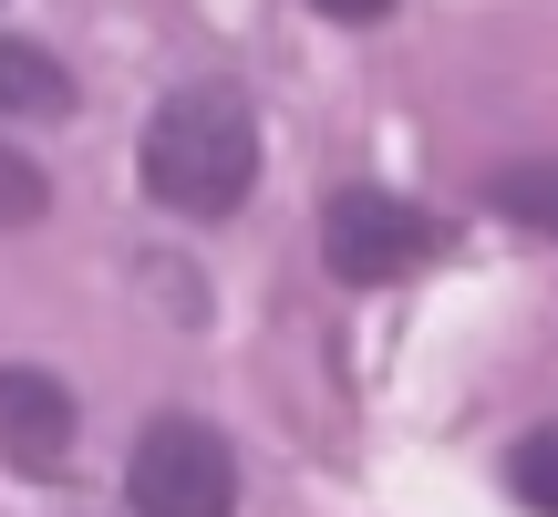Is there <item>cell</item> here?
Returning a JSON list of instances; mask_svg holds the SVG:
<instances>
[{"label":"cell","instance_id":"277c9868","mask_svg":"<svg viewBox=\"0 0 558 517\" xmlns=\"http://www.w3.org/2000/svg\"><path fill=\"white\" fill-rule=\"evenodd\" d=\"M73 394H62L52 373H32V362H0V456L21 466V477H62L73 466Z\"/></svg>","mask_w":558,"mask_h":517},{"label":"cell","instance_id":"6da1fadb","mask_svg":"<svg viewBox=\"0 0 558 517\" xmlns=\"http://www.w3.org/2000/svg\"><path fill=\"white\" fill-rule=\"evenodd\" d=\"M135 177H145V197L177 207V218H228V207H248V187H259V115H248V94L239 83H177V94L145 115Z\"/></svg>","mask_w":558,"mask_h":517},{"label":"cell","instance_id":"5b68a950","mask_svg":"<svg viewBox=\"0 0 558 517\" xmlns=\"http://www.w3.org/2000/svg\"><path fill=\"white\" fill-rule=\"evenodd\" d=\"M0 115H11V124H52V115H73V73H62L41 41H11V32H0Z\"/></svg>","mask_w":558,"mask_h":517},{"label":"cell","instance_id":"9c48e42d","mask_svg":"<svg viewBox=\"0 0 558 517\" xmlns=\"http://www.w3.org/2000/svg\"><path fill=\"white\" fill-rule=\"evenodd\" d=\"M311 11H331V21H383L393 0H311Z\"/></svg>","mask_w":558,"mask_h":517},{"label":"cell","instance_id":"8992f818","mask_svg":"<svg viewBox=\"0 0 558 517\" xmlns=\"http://www.w3.org/2000/svg\"><path fill=\"white\" fill-rule=\"evenodd\" d=\"M497 218L548 228V239H558V156H538V166H507V177H497Z\"/></svg>","mask_w":558,"mask_h":517},{"label":"cell","instance_id":"ba28073f","mask_svg":"<svg viewBox=\"0 0 558 517\" xmlns=\"http://www.w3.org/2000/svg\"><path fill=\"white\" fill-rule=\"evenodd\" d=\"M41 207H52V177H41L32 156H11V145H0V228H32Z\"/></svg>","mask_w":558,"mask_h":517},{"label":"cell","instance_id":"3957f363","mask_svg":"<svg viewBox=\"0 0 558 517\" xmlns=\"http://www.w3.org/2000/svg\"><path fill=\"white\" fill-rule=\"evenodd\" d=\"M320 258H331L352 290H383V279L424 269L435 258V218L403 197H383V187H341L331 207H320Z\"/></svg>","mask_w":558,"mask_h":517},{"label":"cell","instance_id":"52a82bcc","mask_svg":"<svg viewBox=\"0 0 558 517\" xmlns=\"http://www.w3.org/2000/svg\"><path fill=\"white\" fill-rule=\"evenodd\" d=\"M507 497L558 517V424H538V435H518V456H507Z\"/></svg>","mask_w":558,"mask_h":517},{"label":"cell","instance_id":"7a4b0ae2","mask_svg":"<svg viewBox=\"0 0 558 517\" xmlns=\"http://www.w3.org/2000/svg\"><path fill=\"white\" fill-rule=\"evenodd\" d=\"M124 507L135 517H228L239 507V456L207 414H156L124 456Z\"/></svg>","mask_w":558,"mask_h":517}]
</instances>
